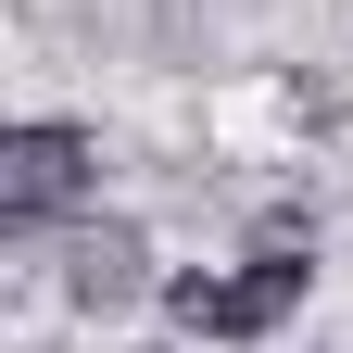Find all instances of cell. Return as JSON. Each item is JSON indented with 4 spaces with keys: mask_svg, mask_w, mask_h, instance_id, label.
<instances>
[{
    "mask_svg": "<svg viewBox=\"0 0 353 353\" xmlns=\"http://www.w3.org/2000/svg\"><path fill=\"white\" fill-rule=\"evenodd\" d=\"M303 290H316V252H252V265H176L164 278V316L190 341H265L303 316Z\"/></svg>",
    "mask_w": 353,
    "mask_h": 353,
    "instance_id": "1",
    "label": "cell"
},
{
    "mask_svg": "<svg viewBox=\"0 0 353 353\" xmlns=\"http://www.w3.org/2000/svg\"><path fill=\"white\" fill-rule=\"evenodd\" d=\"M88 190H101V139L88 126H13L0 139V228H51V214H76Z\"/></svg>",
    "mask_w": 353,
    "mask_h": 353,
    "instance_id": "2",
    "label": "cell"
},
{
    "mask_svg": "<svg viewBox=\"0 0 353 353\" xmlns=\"http://www.w3.org/2000/svg\"><path fill=\"white\" fill-rule=\"evenodd\" d=\"M63 290L88 303V316L139 303V290H152V240H139V228H114V214H101V228H76V240H63Z\"/></svg>",
    "mask_w": 353,
    "mask_h": 353,
    "instance_id": "3",
    "label": "cell"
}]
</instances>
